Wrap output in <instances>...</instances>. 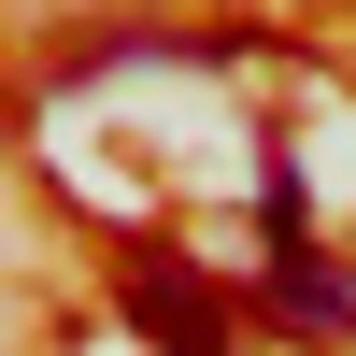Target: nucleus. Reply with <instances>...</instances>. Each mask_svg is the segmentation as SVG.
I'll return each mask as SVG.
<instances>
[{"mask_svg":"<svg viewBox=\"0 0 356 356\" xmlns=\"http://www.w3.org/2000/svg\"><path fill=\"white\" fill-rule=\"evenodd\" d=\"M129 328L157 342V356H228L243 300H228L214 271H186V257H143V271H129Z\"/></svg>","mask_w":356,"mask_h":356,"instance_id":"nucleus-1","label":"nucleus"},{"mask_svg":"<svg viewBox=\"0 0 356 356\" xmlns=\"http://www.w3.org/2000/svg\"><path fill=\"white\" fill-rule=\"evenodd\" d=\"M271 328H300V342H342L356 328V285L328 271V257H300V228H285V257H271Z\"/></svg>","mask_w":356,"mask_h":356,"instance_id":"nucleus-2","label":"nucleus"}]
</instances>
